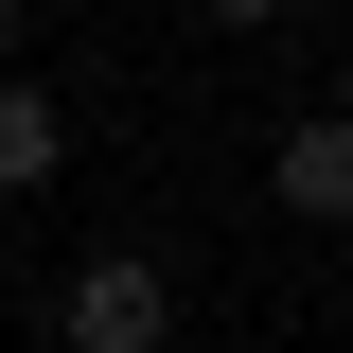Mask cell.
Returning a JSON list of instances; mask_svg holds the SVG:
<instances>
[{
    "label": "cell",
    "instance_id": "cell-1",
    "mask_svg": "<svg viewBox=\"0 0 353 353\" xmlns=\"http://www.w3.org/2000/svg\"><path fill=\"white\" fill-rule=\"evenodd\" d=\"M53 336L71 353H176V265L159 248H88L71 283H53Z\"/></svg>",
    "mask_w": 353,
    "mask_h": 353
},
{
    "label": "cell",
    "instance_id": "cell-2",
    "mask_svg": "<svg viewBox=\"0 0 353 353\" xmlns=\"http://www.w3.org/2000/svg\"><path fill=\"white\" fill-rule=\"evenodd\" d=\"M265 194H283L301 230H353V124H336V106H301V124L265 141Z\"/></svg>",
    "mask_w": 353,
    "mask_h": 353
},
{
    "label": "cell",
    "instance_id": "cell-3",
    "mask_svg": "<svg viewBox=\"0 0 353 353\" xmlns=\"http://www.w3.org/2000/svg\"><path fill=\"white\" fill-rule=\"evenodd\" d=\"M53 176H71V106L36 71H0V194H53Z\"/></svg>",
    "mask_w": 353,
    "mask_h": 353
},
{
    "label": "cell",
    "instance_id": "cell-4",
    "mask_svg": "<svg viewBox=\"0 0 353 353\" xmlns=\"http://www.w3.org/2000/svg\"><path fill=\"white\" fill-rule=\"evenodd\" d=\"M336 336H353V265H336Z\"/></svg>",
    "mask_w": 353,
    "mask_h": 353
}]
</instances>
